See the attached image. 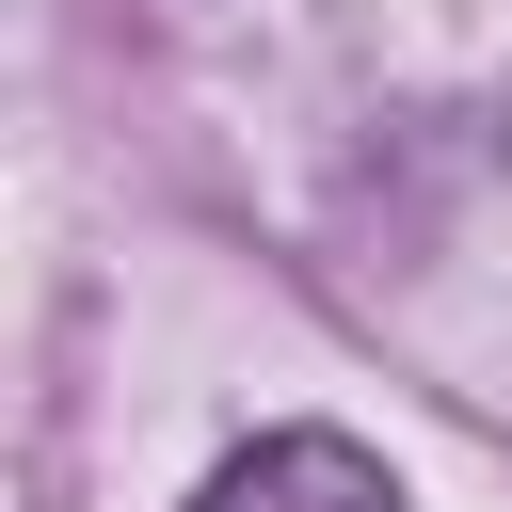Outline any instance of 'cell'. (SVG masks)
<instances>
[{
    "instance_id": "1",
    "label": "cell",
    "mask_w": 512,
    "mask_h": 512,
    "mask_svg": "<svg viewBox=\"0 0 512 512\" xmlns=\"http://www.w3.org/2000/svg\"><path fill=\"white\" fill-rule=\"evenodd\" d=\"M192 512H400V480H384V448L288 416V432H256V448H224V464L192 480Z\"/></svg>"
}]
</instances>
